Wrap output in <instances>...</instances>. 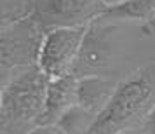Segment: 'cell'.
<instances>
[{
  "mask_svg": "<svg viewBox=\"0 0 155 134\" xmlns=\"http://www.w3.org/2000/svg\"><path fill=\"white\" fill-rule=\"evenodd\" d=\"M87 31L89 25L56 28L45 33L38 57V66L51 80L73 75Z\"/></svg>",
  "mask_w": 155,
  "mask_h": 134,
  "instance_id": "277c9868",
  "label": "cell"
},
{
  "mask_svg": "<svg viewBox=\"0 0 155 134\" xmlns=\"http://www.w3.org/2000/svg\"><path fill=\"white\" fill-rule=\"evenodd\" d=\"M143 26H145V30H147L148 35H150V37L155 40V11H153V14L150 16V19H148V21L145 23Z\"/></svg>",
  "mask_w": 155,
  "mask_h": 134,
  "instance_id": "7c38bea8",
  "label": "cell"
},
{
  "mask_svg": "<svg viewBox=\"0 0 155 134\" xmlns=\"http://www.w3.org/2000/svg\"><path fill=\"white\" fill-rule=\"evenodd\" d=\"M96 119H98V115L91 113L80 105H75L59 119L56 126L66 134H87L91 131V127L94 126Z\"/></svg>",
  "mask_w": 155,
  "mask_h": 134,
  "instance_id": "9c48e42d",
  "label": "cell"
},
{
  "mask_svg": "<svg viewBox=\"0 0 155 134\" xmlns=\"http://www.w3.org/2000/svg\"><path fill=\"white\" fill-rule=\"evenodd\" d=\"M77 82L78 78L75 75H66L51 80L45 96V110L40 115L37 126H56L70 108L78 105Z\"/></svg>",
  "mask_w": 155,
  "mask_h": 134,
  "instance_id": "8992f818",
  "label": "cell"
},
{
  "mask_svg": "<svg viewBox=\"0 0 155 134\" xmlns=\"http://www.w3.org/2000/svg\"><path fill=\"white\" fill-rule=\"evenodd\" d=\"M26 134H66L58 126H37Z\"/></svg>",
  "mask_w": 155,
  "mask_h": 134,
  "instance_id": "8fae6325",
  "label": "cell"
},
{
  "mask_svg": "<svg viewBox=\"0 0 155 134\" xmlns=\"http://www.w3.org/2000/svg\"><path fill=\"white\" fill-rule=\"evenodd\" d=\"M138 131H141L143 134H155V108L148 113V117L138 127Z\"/></svg>",
  "mask_w": 155,
  "mask_h": 134,
  "instance_id": "30bf717a",
  "label": "cell"
},
{
  "mask_svg": "<svg viewBox=\"0 0 155 134\" xmlns=\"http://www.w3.org/2000/svg\"><path fill=\"white\" fill-rule=\"evenodd\" d=\"M5 78L0 101L2 134H26L45 110V96L51 78L38 64L25 66Z\"/></svg>",
  "mask_w": 155,
  "mask_h": 134,
  "instance_id": "7a4b0ae2",
  "label": "cell"
},
{
  "mask_svg": "<svg viewBox=\"0 0 155 134\" xmlns=\"http://www.w3.org/2000/svg\"><path fill=\"white\" fill-rule=\"evenodd\" d=\"M155 11V0H124L122 4H117L113 7H106L105 16L108 19L126 23H145L150 19V16Z\"/></svg>",
  "mask_w": 155,
  "mask_h": 134,
  "instance_id": "ba28073f",
  "label": "cell"
},
{
  "mask_svg": "<svg viewBox=\"0 0 155 134\" xmlns=\"http://www.w3.org/2000/svg\"><path fill=\"white\" fill-rule=\"evenodd\" d=\"M105 9L101 0H35L31 16L47 33L56 28L91 25Z\"/></svg>",
  "mask_w": 155,
  "mask_h": 134,
  "instance_id": "5b68a950",
  "label": "cell"
},
{
  "mask_svg": "<svg viewBox=\"0 0 155 134\" xmlns=\"http://www.w3.org/2000/svg\"><path fill=\"white\" fill-rule=\"evenodd\" d=\"M103 4H105L106 7H113V5H117V4H122L124 0H101Z\"/></svg>",
  "mask_w": 155,
  "mask_h": 134,
  "instance_id": "4fadbf2b",
  "label": "cell"
},
{
  "mask_svg": "<svg viewBox=\"0 0 155 134\" xmlns=\"http://www.w3.org/2000/svg\"><path fill=\"white\" fill-rule=\"evenodd\" d=\"M120 134H143V132L138 131V129H133V131H124V132H120Z\"/></svg>",
  "mask_w": 155,
  "mask_h": 134,
  "instance_id": "5bb4252c",
  "label": "cell"
},
{
  "mask_svg": "<svg viewBox=\"0 0 155 134\" xmlns=\"http://www.w3.org/2000/svg\"><path fill=\"white\" fill-rule=\"evenodd\" d=\"M44 37L45 31L40 28L33 16H25L21 19L4 25L0 40V57L4 71H14L18 68L38 64Z\"/></svg>",
  "mask_w": 155,
  "mask_h": 134,
  "instance_id": "3957f363",
  "label": "cell"
},
{
  "mask_svg": "<svg viewBox=\"0 0 155 134\" xmlns=\"http://www.w3.org/2000/svg\"><path fill=\"white\" fill-rule=\"evenodd\" d=\"M77 78L78 105L94 115H99L112 101L119 82L108 77H101V75H85V77Z\"/></svg>",
  "mask_w": 155,
  "mask_h": 134,
  "instance_id": "52a82bcc",
  "label": "cell"
},
{
  "mask_svg": "<svg viewBox=\"0 0 155 134\" xmlns=\"http://www.w3.org/2000/svg\"><path fill=\"white\" fill-rule=\"evenodd\" d=\"M155 108V63L141 66L120 80L112 101L87 134H120L143 124Z\"/></svg>",
  "mask_w": 155,
  "mask_h": 134,
  "instance_id": "6da1fadb",
  "label": "cell"
}]
</instances>
